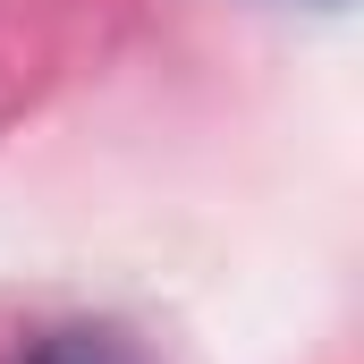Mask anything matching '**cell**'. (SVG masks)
<instances>
[{"instance_id": "obj_1", "label": "cell", "mask_w": 364, "mask_h": 364, "mask_svg": "<svg viewBox=\"0 0 364 364\" xmlns=\"http://www.w3.org/2000/svg\"><path fill=\"white\" fill-rule=\"evenodd\" d=\"M34 364H136L110 331H51L43 348H34Z\"/></svg>"}]
</instances>
